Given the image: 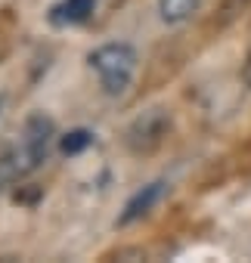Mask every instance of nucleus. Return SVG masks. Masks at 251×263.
I'll return each mask as SVG.
<instances>
[{"mask_svg": "<svg viewBox=\"0 0 251 263\" xmlns=\"http://www.w3.org/2000/svg\"><path fill=\"white\" fill-rule=\"evenodd\" d=\"M90 68L99 74V84L109 96H118L131 87L137 71V50L128 44H102L90 53Z\"/></svg>", "mask_w": 251, "mask_h": 263, "instance_id": "nucleus-1", "label": "nucleus"}, {"mask_svg": "<svg viewBox=\"0 0 251 263\" xmlns=\"http://www.w3.org/2000/svg\"><path fill=\"white\" fill-rule=\"evenodd\" d=\"M50 140H53V121L44 118V115L28 118V124H25V140H22L19 152H13L7 158V174L10 177H22V174L34 171L47 158Z\"/></svg>", "mask_w": 251, "mask_h": 263, "instance_id": "nucleus-2", "label": "nucleus"}, {"mask_svg": "<svg viewBox=\"0 0 251 263\" xmlns=\"http://www.w3.org/2000/svg\"><path fill=\"white\" fill-rule=\"evenodd\" d=\"M168 127H171L168 115L162 108H152V111H146L143 118H137L131 124V130H128V146L134 152H152L168 137Z\"/></svg>", "mask_w": 251, "mask_h": 263, "instance_id": "nucleus-3", "label": "nucleus"}, {"mask_svg": "<svg viewBox=\"0 0 251 263\" xmlns=\"http://www.w3.org/2000/svg\"><path fill=\"white\" fill-rule=\"evenodd\" d=\"M162 192H165V183H149V186H143L128 204H124V214L118 217V223L121 226H128V223H134V220H140V217H146L152 208H155V201L162 198Z\"/></svg>", "mask_w": 251, "mask_h": 263, "instance_id": "nucleus-4", "label": "nucleus"}, {"mask_svg": "<svg viewBox=\"0 0 251 263\" xmlns=\"http://www.w3.org/2000/svg\"><path fill=\"white\" fill-rule=\"evenodd\" d=\"M93 7H96V0H62L59 7H53L50 19L56 25H78L93 13Z\"/></svg>", "mask_w": 251, "mask_h": 263, "instance_id": "nucleus-5", "label": "nucleus"}, {"mask_svg": "<svg viewBox=\"0 0 251 263\" xmlns=\"http://www.w3.org/2000/svg\"><path fill=\"white\" fill-rule=\"evenodd\" d=\"M195 10H199V0H158V13H162V19L171 22V25L189 19Z\"/></svg>", "mask_w": 251, "mask_h": 263, "instance_id": "nucleus-6", "label": "nucleus"}, {"mask_svg": "<svg viewBox=\"0 0 251 263\" xmlns=\"http://www.w3.org/2000/svg\"><path fill=\"white\" fill-rule=\"evenodd\" d=\"M90 143H93V134H90V130H84V127H78V130H68V134L59 140V149H62L65 155H78V152H84Z\"/></svg>", "mask_w": 251, "mask_h": 263, "instance_id": "nucleus-7", "label": "nucleus"}, {"mask_svg": "<svg viewBox=\"0 0 251 263\" xmlns=\"http://www.w3.org/2000/svg\"><path fill=\"white\" fill-rule=\"evenodd\" d=\"M242 81H245V87L251 90V53L245 56V65H242Z\"/></svg>", "mask_w": 251, "mask_h": 263, "instance_id": "nucleus-8", "label": "nucleus"}, {"mask_svg": "<svg viewBox=\"0 0 251 263\" xmlns=\"http://www.w3.org/2000/svg\"><path fill=\"white\" fill-rule=\"evenodd\" d=\"M0 105H4V99H0Z\"/></svg>", "mask_w": 251, "mask_h": 263, "instance_id": "nucleus-9", "label": "nucleus"}]
</instances>
